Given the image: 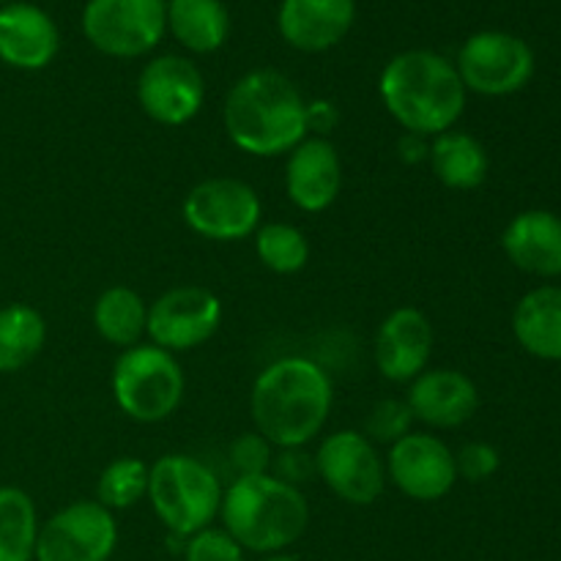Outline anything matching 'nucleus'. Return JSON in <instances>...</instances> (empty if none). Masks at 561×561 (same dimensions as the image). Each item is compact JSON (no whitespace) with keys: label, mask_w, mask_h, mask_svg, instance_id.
Listing matches in <instances>:
<instances>
[{"label":"nucleus","mask_w":561,"mask_h":561,"mask_svg":"<svg viewBox=\"0 0 561 561\" xmlns=\"http://www.w3.org/2000/svg\"><path fill=\"white\" fill-rule=\"evenodd\" d=\"M332 403V378L318 362L283 356L257 373L250 392V416L274 449H294L321 436Z\"/></svg>","instance_id":"1"},{"label":"nucleus","mask_w":561,"mask_h":561,"mask_svg":"<svg viewBox=\"0 0 561 561\" xmlns=\"http://www.w3.org/2000/svg\"><path fill=\"white\" fill-rule=\"evenodd\" d=\"M225 135L257 159L288 157L305 137L307 99L277 69H252L230 85L222 104Z\"/></svg>","instance_id":"2"},{"label":"nucleus","mask_w":561,"mask_h":561,"mask_svg":"<svg viewBox=\"0 0 561 561\" xmlns=\"http://www.w3.org/2000/svg\"><path fill=\"white\" fill-rule=\"evenodd\" d=\"M378 96L405 131L436 137L455 129L466 110L463 82L449 58L433 49H405L378 77Z\"/></svg>","instance_id":"3"},{"label":"nucleus","mask_w":561,"mask_h":561,"mask_svg":"<svg viewBox=\"0 0 561 561\" xmlns=\"http://www.w3.org/2000/svg\"><path fill=\"white\" fill-rule=\"evenodd\" d=\"M219 518L222 529L244 551L272 557L305 537L310 504L301 488L288 485L274 474L236 477L222 491Z\"/></svg>","instance_id":"4"},{"label":"nucleus","mask_w":561,"mask_h":561,"mask_svg":"<svg viewBox=\"0 0 561 561\" xmlns=\"http://www.w3.org/2000/svg\"><path fill=\"white\" fill-rule=\"evenodd\" d=\"M148 502L164 529L186 540L214 524L222 485L203 460L184 453L162 455L148 471Z\"/></svg>","instance_id":"5"},{"label":"nucleus","mask_w":561,"mask_h":561,"mask_svg":"<svg viewBox=\"0 0 561 561\" xmlns=\"http://www.w3.org/2000/svg\"><path fill=\"white\" fill-rule=\"evenodd\" d=\"M186 378L179 359L153 343L121 351L113 365V398L118 409L140 425L170 420L184 400Z\"/></svg>","instance_id":"6"},{"label":"nucleus","mask_w":561,"mask_h":561,"mask_svg":"<svg viewBox=\"0 0 561 561\" xmlns=\"http://www.w3.org/2000/svg\"><path fill=\"white\" fill-rule=\"evenodd\" d=\"M80 25L96 53L142 58L168 36V0H88Z\"/></svg>","instance_id":"7"},{"label":"nucleus","mask_w":561,"mask_h":561,"mask_svg":"<svg viewBox=\"0 0 561 561\" xmlns=\"http://www.w3.org/2000/svg\"><path fill=\"white\" fill-rule=\"evenodd\" d=\"M181 217L192 233L211 241H244L255 236L263 219V203L247 181L206 179L186 192Z\"/></svg>","instance_id":"8"},{"label":"nucleus","mask_w":561,"mask_h":561,"mask_svg":"<svg viewBox=\"0 0 561 561\" xmlns=\"http://www.w3.org/2000/svg\"><path fill=\"white\" fill-rule=\"evenodd\" d=\"M455 69L466 93L510 96L529 85L535 75V53L513 33L480 31L463 42Z\"/></svg>","instance_id":"9"},{"label":"nucleus","mask_w":561,"mask_h":561,"mask_svg":"<svg viewBox=\"0 0 561 561\" xmlns=\"http://www.w3.org/2000/svg\"><path fill=\"white\" fill-rule=\"evenodd\" d=\"M118 546V520L107 507L71 502L38 526L33 561H110Z\"/></svg>","instance_id":"10"},{"label":"nucleus","mask_w":561,"mask_h":561,"mask_svg":"<svg viewBox=\"0 0 561 561\" xmlns=\"http://www.w3.org/2000/svg\"><path fill=\"white\" fill-rule=\"evenodd\" d=\"M316 474L345 504L367 507L387 488V463L362 431H337L318 447Z\"/></svg>","instance_id":"11"},{"label":"nucleus","mask_w":561,"mask_h":561,"mask_svg":"<svg viewBox=\"0 0 561 561\" xmlns=\"http://www.w3.org/2000/svg\"><path fill=\"white\" fill-rule=\"evenodd\" d=\"M222 323V301L203 285H175L148 305V343L184 354L206 345Z\"/></svg>","instance_id":"12"},{"label":"nucleus","mask_w":561,"mask_h":561,"mask_svg":"<svg viewBox=\"0 0 561 561\" xmlns=\"http://www.w3.org/2000/svg\"><path fill=\"white\" fill-rule=\"evenodd\" d=\"M206 80L192 58L157 55L137 77V104L159 126H184L203 110Z\"/></svg>","instance_id":"13"},{"label":"nucleus","mask_w":561,"mask_h":561,"mask_svg":"<svg viewBox=\"0 0 561 561\" xmlns=\"http://www.w3.org/2000/svg\"><path fill=\"white\" fill-rule=\"evenodd\" d=\"M387 480L411 502H438L453 493L458 482L455 453L433 433H414L403 436L389 447Z\"/></svg>","instance_id":"14"},{"label":"nucleus","mask_w":561,"mask_h":561,"mask_svg":"<svg viewBox=\"0 0 561 561\" xmlns=\"http://www.w3.org/2000/svg\"><path fill=\"white\" fill-rule=\"evenodd\" d=\"M436 332L431 318L416 307H398L376 332V367L387 381L411 383L431 367Z\"/></svg>","instance_id":"15"},{"label":"nucleus","mask_w":561,"mask_h":561,"mask_svg":"<svg viewBox=\"0 0 561 561\" xmlns=\"http://www.w3.org/2000/svg\"><path fill=\"white\" fill-rule=\"evenodd\" d=\"M343 159L327 137H305L285 162V195L299 211L321 214L343 192Z\"/></svg>","instance_id":"16"},{"label":"nucleus","mask_w":561,"mask_h":561,"mask_svg":"<svg viewBox=\"0 0 561 561\" xmlns=\"http://www.w3.org/2000/svg\"><path fill=\"white\" fill-rule=\"evenodd\" d=\"M416 422L433 431H455L466 425L480 409V389L463 370L453 367H427L409 383L405 394Z\"/></svg>","instance_id":"17"},{"label":"nucleus","mask_w":561,"mask_h":561,"mask_svg":"<svg viewBox=\"0 0 561 561\" xmlns=\"http://www.w3.org/2000/svg\"><path fill=\"white\" fill-rule=\"evenodd\" d=\"M60 31L36 3L0 5V60L16 71H42L58 58Z\"/></svg>","instance_id":"18"},{"label":"nucleus","mask_w":561,"mask_h":561,"mask_svg":"<svg viewBox=\"0 0 561 561\" xmlns=\"http://www.w3.org/2000/svg\"><path fill=\"white\" fill-rule=\"evenodd\" d=\"M356 20V0H283L277 27L285 44L318 55L337 47Z\"/></svg>","instance_id":"19"},{"label":"nucleus","mask_w":561,"mask_h":561,"mask_svg":"<svg viewBox=\"0 0 561 561\" xmlns=\"http://www.w3.org/2000/svg\"><path fill=\"white\" fill-rule=\"evenodd\" d=\"M507 261L531 277H561V217L546 208L515 214L502 233Z\"/></svg>","instance_id":"20"},{"label":"nucleus","mask_w":561,"mask_h":561,"mask_svg":"<svg viewBox=\"0 0 561 561\" xmlns=\"http://www.w3.org/2000/svg\"><path fill=\"white\" fill-rule=\"evenodd\" d=\"M513 334L526 354L561 362V285H540L515 305Z\"/></svg>","instance_id":"21"},{"label":"nucleus","mask_w":561,"mask_h":561,"mask_svg":"<svg viewBox=\"0 0 561 561\" xmlns=\"http://www.w3.org/2000/svg\"><path fill=\"white\" fill-rule=\"evenodd\" d=\"M168 33L192 55H211L230 38V11L222 0H168Z\"/></svg>","instance_id":"22"},{"label":"nucleus","mask_w":561,"mask_h":561,"mask_svg":"<svg viewBox=\"0 0 561 561\" xmlns=\"http://www.w3.org/2000/svg\"><path fill=\"white\" fill-rule=\"evenodd\" d=\"M427 162H431L433 175L447 190L455 192H471L482 186L488 179V170H491L485 146L474 135L460 129H449L431 137Z\"/></svg>","instance_id":"23"},{"label":"nucleus","mask_w":561,"mask_h":561,"mask_svg":"<svg viewBox=\"0 0 561 561\" xmlns=\"http://www.w3.org/2000/svg\"><path fill=\"white\" fill-rule=\"evenodd\" d=\"M148 323V305L137 290L126 285H113L102 290L93 305V329L104 343L115 348H131L142 343Z\"/></svg>","instance_id":"24"},{"label":"nucleus","mask_w":561,"mask_h":561,"mask_svg":"<svg viewBox=\"0 0 561 561\" xmlns=\"http://www.w3.org/2000/svg\"><path fill=\"white\" fill-rule=\"evenodd\" d=\"M47 343V321L36 307L11 301L0 307V376L20 373L42 354Z\"/></svg>","instance_id":"25"},{"label":"nucleus","mask_w":561,"mask_h":561,"mask_svg":"<svg viewBox=\"0 0 561 561\" xmlns=\"http://www.w3.org/2000/svg\"><path fill=\"white\" fill-rule=\"evenodd\" d=\"M38 513L22 488H0V561H33Z\"/></svg>","instance_id":"26"},{"label":"nucleus","mask_w":561,"mask_h":561,"mask_svg":"<svg viewBox=\"0 0 561 561\" xmlns=\"http://www.w3.org/2000/svg\"><path fill=\"white\" fill-rule=\"evenodd\" d=\"M252 239H255L257 261L279 277L299 274L310 261V241L290 222L261 225Z\"/></svg>","instance_id":"27"},{"label":"nucleus","mask_w":561,"mask_h":561,"mask_svg":"<svg viewBox=\"0 0 561 561\" xmlns=\"http://www.w3.org/2000/svg\"><path fill=\"white\" fill-rule=\"evenodd\" d=\"M148 471L151 466L140 458L110 460L96 480V502L110 513L135 507L148 496Z\"/></svg>","instance_id":"28"},{"label":"nucleus","mask_w":561,"mask_h":561,"mask_svg":"<svg viewBox=\"0 0 561 561\" xmlns=\"http://www.w3.org/2000/svg\"><path fill=\"white\" fill-rule=\"evenodd\" d=\"M411 425H414V414H411L409 403L398 398H387L373 405L370 414L365 416V431L362 433L373 444H387V447H392L394 442L409 436Z\"/></svg>","instance_id":"29"},{"label":"nucleus","mask_w":561,"mask_h":561,"mask_svg":"<svg viewBox=\"0 0 561 561\" xmlns=\"http://www.w3.org/2000/svg\"><path fill=\"white\" fill-rule=\"evenodd\" d=\"M228 460L233 466L236 477H257L272 471L274 447L257 431L241 433L236 442H230Z\"/></svg>","instance_id":"30"},{"label":"nucleus","mask_w":561,"mask_h":561,"mask_svg":"<svg viewBox=\"0 0 561 561\" xmlns=\"http://www.w3.org/2000/svg\"><path fill=\"white\" fill-rule=\"evenodd\" d=\"M184 561H244V548L225 529L208 526V529L186 537Z\"/></svg>","instance_id":"31"},{"label":"nucleus","mask_w":561,"mask_h":561,"mask_svg":"<svg viewBox=\"0 0 561 561\" xmlns=\"http://www.w3.org/2000/svg\"><path fill=\"white\" fill-rule=\"evenodd\" d=\"M502 466V455L493 444L488 442H469L455 453V469H458V480L469 482H485Z\"/></svg>","instance_id":"32"},{"label":"nucleus","mask_w":561,"mask_h":561,"mask_svg":"<svg viewBox=\"0 0 561 561\" xmlns=\"http://www.w3.org/2000/svg\"><path fill=\"white\" fill-rule=\"evenodd\" d=\"M277 480L288 482V485L301 488L305 482H310L316 474V458L305 453V447H294V449H274V460H272V471Z\"/></svg>","instance_id":"33"},{"label":"nucleus","mask_w":561,"mask_h":561,"mask_svg":"<svg viewBox=\"0 0 561 561\" xmlns=\"http://www.w3.org/2000/svg\"><path fill=\"white\" fill-rule=\"evenodd\" d=\"M337 121L340 113L332 102H307V129L318 131L316 137H327Z\"/></svg>","instance_id":"34"},{"label":"nucleus","mask_w":561,"mask_h":561,"mask_svg":"<svg viewBox=\"0 0 561 561\" xmlns=\"http://www.w3.org/2000/svg\"><path fill=\"white\" fill-rule=\"evenodd\" d=\"M398 153L405 164L427 162V157H431V137L416 135V131H403V137L398 140Z\"/></svg>","instance_id":"35"},{"label":"nucleus","mask_w":561,"mask_h":561,"mask_svg":"<svg viewBox=\"0 0 561 561\" xmlns=\"http://www.w3.org/2000/svg\"><path fill=\"white\" fill-rule=\"evenodd\" d=\"M261 561H299V559L285 557V553H272V557H266V559H261Z\"/></svg>","instance_id":"36"},{"label":"nucleus","mask_w":561,"mask_h":561,"mask_svg":"<svg viewBox=\"0 0 561 561\" xmlns=\"http://www.w3.org/2000/svg\"><path fill=\"white\" fill-rule=\"evenodd\" d=\"M5 3H11V0H0V5H5Z\"/></svg>","instance_id":"37"}]
</instances>
